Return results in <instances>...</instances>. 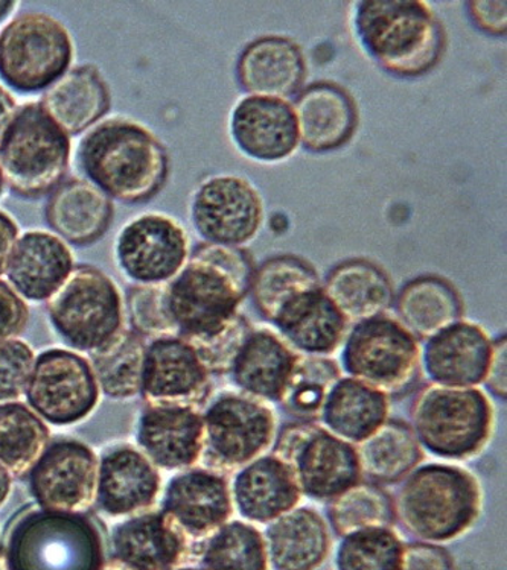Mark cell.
Returning a JSON list of instances; mask_svg holds the SVG:
<instances>
[{"label": "cell", "mask_w": 507, "mask_h": 570, "mask_svg": "<svg viewBox=\"0 0 507 570\" xmlns=\"http://www.w3.org/2000/svg\"><path fill=\"white\" fill-rule=\"evenodd\" d=\"M253 272L243 249L199 244L182 272L165 285L176 336L195 344L226 327L251 293Z\"/></svg>", "instance_id": "obj_1"}, {"label": "cell", "mask_w": 507, "mask_h": 570, "mask_svg": "<svg viewBox=\"0 0 507 570\" xmlns=\"http://www.w3.org/2000/svg\"><path fill=\"white\" fill-rule=\"evenodd\" d=\"M82 176L110 199L143 204L164 189L169 156L155 132L128 118L103 120L77 148Z\"/></svg>", "instance_id": "obj_2"}, {"label": "cell", "mask_w": 507, "mask_h": 570, "mask_svg": "<svg viewBox=\"0 0 507 570\" xmlns=\"http://www.w3.org/2000/svg\"><path fill=\"white\" fill-rule=\"evenodd\" d=\"M484 509L479 480L450 463L418 465L402 480L393 501L394 519L418 542H455L472 530Z\"/></svg>", "instance_id": "obj_3"}, {"label": "cell", "mask_w": 507, "mask_h": 570, "mask_svg": "<svg viewBox=\"0 0 507 570\" xmlns=\"http://www.w3.org/2000/svg\"><path fill=\"white\" fill-rule=\"evenodd\" d=\"M352 24L365 56L398 77L430 72L442 57V23L422 0H361Z\"/></svg>", "instance_id": "obj_4"}, {"label": "cell", "mask_w": 507, "mask_h": 570, "mask_svg": "<svg viewBox=\"0 0 507 570\" xmlns=\"http://www.w3.org/2000/svg\"><path fill=\"white\" fill-rule=\"evenodd\" d=\"M7 570H103L106 543L90 515L31 509L12 522Z\"/></svg>", "instance_id": "obj_5"}, {"label": "cell", "mask_w": 507, "mask_h": 570, "mask_svg": "<svg viewBox=\"0 0 507 570\" xmlns=\"http://www.w3.org/2000/svg\"><path fill=\"white\" fill-rule=\"evenodd\" d=\"M422 452L443 463H464L485 451L496 426V411L484 390L428 384L410 410Z\"/></svg>", "instance_id": "obj_6"}, {"label": "cell", "mask_w": 507, "mask_h": 570, "mask_svg": "<svg viewBox=\"0 0 507 570\" xmlns=\"http://www.w3.org/2000/svg\"><path fill=\"white\" fill-rule=\"evenodd\" d=\"M70 153V137L40 102L23 104L0 139L3 180L20 198H43L68 176Z\"/></svg>", "instance_id": "obj_7"}, {"label": "cell", "mask_w": 507, "mask_h": 570, "mask_svg": "<svg viewBox=\"0 0 507 570\" xmlns=\"http://www.w3.org/2000/svg\"><path fill=\"white\" fill-rule=\"evenodd\" d=\"M56 334L75 352L106 347L126 328V303L118 285L94 265L75 266L46 302Z\"/></svg>", "instance_id": "obj_8"}, {"label": "cell", "mask_w": 507, "mask_h": 570, "mask_svg": "<svg viewBox=\"0 0 507 570\" xmlns=\"http://www.w3.org/2000/svg\"><path fill=\"white\" fill-rule=\"evenodd\" d=\"M421 344L397 316L378 315L349 327L340 347V372L388 397L407 393L419 376Z\"/></svg>", "instance_id": "obj_9"}, {"label": "cell", "mask_w": 507, "mask_h": 570, "mask_svg": "<svg viewBox=\"0 0 507 570\" xmlns=\"http://www.w3.org/2000/svg\"><path fill=\"white\" fill-rule=\"evenodd\" d=\"M74 53L72 36L60 20L22 12L0 32V79L18 94H39L68 72Z\"/></svg>", "instance_id": "obj_10"}, {"label": "cell", "mask_w": 507, "mask_h": 570, "mask_svg": "<svg viewBox=\"0 0 507 570\" xmlns=\"http://www.w3.org/2000/svg\"><path fill=\"white\" fill-rule=\"evenodd\" d=\"M203 458L212 470L235 472L269 453L280 434V422L270 403L227 391L202 411Z\"/></svg>", "instance_id": "obj_11"}, {"label": "cell", "mask_w": 507, "mask_h": 570, "mask_svg": "<svg viewBox=\"0 0 507 570\" xmlns=\"http://www.w3.org/2000/svg\"><path fill=\"white\" fill-rule=\"evenodd\" d=\"M273 453L289 464L299 492L310 501L332 502L363 478L357 448L313 422L285 426Z\"/></svg>", "instance_id": "obj_12"}, {"label": "cell", "mask_w": 507, "mask_h": 570, "mask_svg": "<svg viewBox=\"0 0 507 570\" xmlns=\"http://www.w3.org/2000/svg\"><path fill=\"white\" fill-rule=\"evenodd\" d=\"M28 406L52 426H72L97 410L101 389L80 353L49 348L36 356L27 389Z\"/></svg>", "instance_id": "obj_13"}, {"label": "cell", "mask_w": 507, "mask_h": 570, "mask_svg": "<svg viewBox=\"0 0 507 570\" xmlns=\"http://www.w3.org/2000/svg\"><path fill=\"white\" fill-rule=\"evenodd\" d=\"M191 256V239L173 216L148 212L120 228L115 239V262L135 285H166Z\"/></svg>", "instance_id": "obj_14"}, {"label": "cell", "mask_w": 507, "mask_h": 570, "mask_svg": "<svg viewBox=\"0 0 507 570\" xmlns=\"http://www.w3.org/2000/svg\"><path fill=\"white\" fill-rule=\"evenodd\" d=\"M189 214L206 244L241 248L260 235L265 209L260 190L247 178L223 174L199 183Z\"/></svg>", "instance_id": "obj_15"}, {"label": "cell", "mask_w": 507, "mask_h": 570, "mask_svg": "<svg viewBox=\"0 0 507 570\" xmlns=\"http://www.w3.org/2000/svg\"><path fill=\"white\" fill-rule=\"evenodd\" d=\"M28 474L40 509L87 514L97 503L99 460L80 440L52 441Z\"/></svg>", "instance_id": "obj_16"}, {"label": "cell", "mask_w": 507, "mask_h": 570, "mask_svg": "<svg viewBox=\"0 0 507 570\" xmlns=\"http://www.w3.org/2000/svg\"><path fill=\"white\" fill-rule=\"evenodd\" d=\"M211 376L188 341L178 336L147 341L140 389L147 405L198 407L209 397Z\"/></svg>", "instance_id": "obj_17"}, {"label": "cell", "mask_w": 507, "mask_h": 570, "mask_svg": "<svg viewBox=\"0 0 507 570\" xmlns=\"http://www.w3.org/2000/svg\"><path fill=\"white\" fill-rule=\"evenodd\" d=\"M228 135L248 160L277 165L301 147L293 104L284 99L243 97L228 118Z\"/></svg>", "instance_id": "obj_18"}, {"label": "cell", "mask_w": 507, "mask_h": 570, "mask_svg": "<svg viewBox=\"0 0 507 570\" xmlns=\"http://www.w3.org/2000/svg\"><path fill=\"white\" fill-rule=\"evenodd\" d=\"M160 510L172 518L191 543L202 544L234 514L231 484L217 470H183L166 485Z\"/></svg>", "instance_id": "obj_19"}, {"label": "cell", "mask_w": 507, "mask_h": 570, "mask_svg": "<svg viewBox=\"0 0 507 570\" xmlns=\"http://www.w3.org/2000/svg\"><path fill=\"white\" fill-rule=\"evenodd\" d=\"M493 353V338L479 324L459 320L421 345L419 368L433 385L479 389Z\"/></svg>", "instance_id": "obj_20"}, {"label": "cell", "mask_w": 507, "mask_h": 570, "mask_svg": "<svg viewBox=\"0 0 507 570\" xmlns=\"http://www.w3.org/2000/svg\"><path fill=\"white\" fill-rule=\"evenodd\" d=\"M137 449L159 470L183 472L203 458V417L195 406L147 405L137 422Z\"/></svg>", "instance_id": "obj_21"}, {"label": "cell", "mask_w": 507, "mask_h": 570, "mask_svg": "<svg viewBox=\"0 0 507 570\" xmlns=\"http://www.w3.org/2000/svg\"><path fill=\"white\" fill-rule=\"evenodd\" d=\"M193 548L188 537L164 511H145L111 531V561L127 570H173Z\"/></svg>", "instance_id": "obj_22"}, {"label": "cell", "mask_w": 507, "mask_h": 570, "mask_svg": "<svg viewBox=\"0 0 507 570\" xmlns=\"http://www.w3.org/2000/svg\"><path fill=\"white\" fill-rule=\"evenodd\" d=\"M270 323L291 351L318 357H331L339 352L351 327L322 285L286 299Z\"/></svg>", "instance_id": "obj_23"}, {"label": "cell", "mask_w": 507, "mask_h": 570, "mask_svg": "<svg viewBox=\"0 0 507 570\" xmlns=\"http://www.w3.org/2000/svg\"><path fill=\"white\" fill-rule=\"evenodd\" d=\"M160 470L139 449L119 444L99 460L97 503L111 518H131L155 507Z\"/></svg>", "instance_id": "obj_24"}, {"label": "cell", "mask_w": 507, "mask_h": 570, "mask_svg": "<svg viewBox=\"0 0 507 570\" xmlns=\"http://www.w3.org/2000/svg\"><path fill=\"white\" fill-rule=\"evenodd\" d=\"M231 484L232 505L241 520L253 525H269L282 514L301 505L293 472L276 453H264L235 470Z\"/></svg>", "instance_id": "obj_25"}, {"label": "cell", "mask_w": 507, "mask_h": 570, "mask_svg": "<svg viewBox=\"0 0 507 570\" xmlns=\"http://www.w3.org/2000/svg\"><path fill=\"white\" fill-rule=\"evenodd\" d=\"M115 204L85 178H68L49 194L46 224L56 236L74 247H90L109 232Z\"/></svg>", "instance_id": "obj_26"}, {"label": "cell", "mask_w": 507, "mask_h": 570, "mask_svg": "<svg viewBox=\"0 0 507 570\" xmlns=\"http://www.w3.org/2000/svg\"><path fill=\"white\" fill-rule=\"evenodd\" d=\"M72 249L53 233L20 236L7 268L8 283L29 302H48L74 272Z\"/></svg>", "instance_id": "obj_27"}, {"label": "cell", "mask_w": 507, "mask_h": 570, "mask_svg": "<svg viewBox=\"0 0 507 570\" xmlns=\"http://www.w3.org/2000/svg\"><path fill=\"white\" fill-rule=\"evenodd\" d=\"M298 356L272 328L252 327L227 374L240 393L280 403Z\"/></svg>", "instance_id": "obj_28"}, {"label": "cell", "mask_w": 507, "mask_h": 570, "mask_svg": "<svg viewBox=\"0 0 507 570\" xmlns=\"http://www.w3.org/2000/svg\"><path fill=\"white\" fill-rule=\"evenodd\" d=\"M236 75L241 89L251 97L289 101L305 81V58L293 40L263 37L241 53Z\"/></svg>", "instance_id": "obj_29"}, {"label": "cell", "mask_w": 507, "mask_h": 570, "mask_svg": "<svg viewBox=\"0 0 507 570\" xmlns=\"http://www.w3.org/2000/svg\"><path fill=\"white\" fill-rule=\"evenodd\" d=\"M270 569L319 570L332 548L330 523L311 507L282 514L265 525Z\"/></svg>", "instance_id": "obj_30"}, {"label": "cell", "mask_w": 507, "mask_h": 570, "mask_svg": "<svg viewBox=\"0 0 507 570\" xmlns=\"http://www.w3.org/2000/svg\"><path fill=\"white\" fill-rule=\"evenodd\" d=\"M40 106L66 135L80 136L109 114V85L97 66H77L45 90Z\"/></svg>", "instance_id": "obj_31"}, {"label": "cell", "mask_w": 507, "mask_h": 570, "mask_svg": "<svg viewBox=\"0 0 507 570\" xmlns=\"http://www.w3.org/2000/svg\"><path fill=\"white\" fill-rule=\"evenodd\" d=\"M301 145L328 153L347 145L357 127L355 104L342 87L315 82L299 94L293 106Z\"/></svg>", "instance_id": "obj_32"}, {"label": "cell", "mask_w": 507, "mask_h": 570, "mask_svg": "<svg viewBox=\"0 0 507 570\" xmlns=\"http://www.w3.org/2000/svg\"><path fill=\"white\" fill-rule=\"evenodd\" d=\"M390 397L381 391L340 376L319 413L320 426L349 444H360L389 420Z\"/></svg>", "instance_id": "obj_33"}, {"label": "cell", "mask_w": 507, "mask_h": 570, "mask_svg": "<svg viewBox=\"0 0 507 570\" xmlns=\"http://www.w3.org/2000/svg\"><path fill=\"white\" fill-rule=\"evenodd\" d=\"M323 289L349 326L388 312L393 288L381 268L368 261H348L328 274Z\"/></svg>", "instance_id": "obj_34"}, {"label": "cell", "mask_w": 507, "mask_h": 570, "mask_svg": "<svg viewBox=\"0 0 507 570\" xmlns=\"http://www.w3.org/2000/svg\"><path fill=\"white\" fill-rule=\"evenodd\" d=\"M397 320L415 338L428 340L462 320L464 307L457 291L443 278L418 277L399 291L394 302Z\"/></svg>", "instance_id": "obj_35"}, {"label": "cell", "mask_w": 507, "mask_h": 570, "mask_svg": "<svg viewBox=\"0 0 507 570\" xmlns=\"http://www.w3.org/2000/svg\"><path fill=\"white\" fill-rule=\"evenodd\" d=\"M355 448L361 473L378 484L404 480L422 461V449L410 426L394 420H388Z\"/></svg>", "instance_id": "obj_36"}, {"label": "cell", "mask_w": 507, "mask_h": 570, "mask_svg": "<svg viewBox=\"0 0 507 570\" xmlns=\"http://www.w3.org/2000/svg\"><path fill=\"white\" fill-rule=\"evenodd\" d=\"M51 443V432L28 405L20 402L0 405V464L20 478L31 472Z\"/></svg>", "instance_id": "obj_37"}, {"label": "cell", "mask_w": 507, "mask_h": 570, "mask_svg": "<svg viewBox=\"0 0 507 570\" xmlns=\"http://www.w3.org/2000/svg\"><path fill=\"white\" fill-rule=\"evenodd\" d=\"M147 340L131 328L123 332L106 347L89 355L99 389L114 401H128L140 395Z\"/></svg>", "instance_id": "obj_38"}, {"label": "cell", "mask_w": 507, "mask_h": 570, "mask_svg": "<svg viewBox=\"0 0 507 570\" xmlns=\"http://www.w3.org/2000/svg\"><path fill=\"white\" fill-rule=\"evenodd\" d=\"M199 566L206 570H270L264 532L244 520H228L202 543Z\"/></svg>", "instance_id": "obj_39"}, {"label": "cell", "mask_w": 507, "mask_h": 570, "mask_svg": "<svg viewBox=\"0 0 507 570\" xmlns=\"http://www.w3.org/2000/svg\"><path fill=\"white\" fill-rule=\"evenodd\" d=\"M319 285L322 283L313 266L298 257L277 256L253 272L248 294L260 314L270 322L286 299Z\"/></svg>", "instance_id": "obj_40"}, {"label": "cell", "mask_w": 507, "mask_h": 570, "mask_svg": "<svg viewBox=\"0 0 507 570\" xmlns=\"http://www.w3.org/2000/svg\"><path fill=\"white\" fill-rule=\"evenodd\" d=\"M340 376L342 372L331 357L299 355L280 403L299 422H313Z\"/></svg>", "instance_id": "obj_41"}, {"label": "cell", "mask_w": 507, "mask_h": 570, "mask_svg": "<svg viewBox=\"0 0 507 570\" xmlns=\"http://www.w3.org/2000/svg\"><path fill=\"white\" fill-rule=\"evenodd\" d=\"M393 501L373 484L359 482L330 502L328 523L340 537L368 528L392 527Z\"/></svg>", "instance_id": "obj_42"}, {"label": "cell", "mask_w": 507, "mask_h": 570, "mask_svg": "<svg viewBox=\"0 0 507 570\" xmlns=\"http://www.w3.org/2000/svg\"><path fill=\"white\" fill-rule=\"evenodd\" d=\"M404 547L392 527L351 532L337 544L335 570H399Z\"/></svg>", "instance_id": "obj_43"}, {"label": "cell", "mask_w": 507, "mask_h": 570, "mask_svg": "<svg viewBox=\"0 0 507 570\" xmlns=\"http://www.w3.org/2000/svg\"><path fill=\"white\" fill-rule=\"evenodd\" d=\"M126 314L131 331L144 340L176 336L168 309L165 285H135L128 289Z\"/></svg>", "instance_id": "obj_44"}, {"label": "cell", "mask_w": 507, "mask_h": 570, "mask_svg": "<svg viewBox=\"0 0 507 570\" xmlns=\"http://www.w3.org/2000/svg\"><path fill=\"white\" fill-rule=\"evenodd\" d=\"M36 353L18 338L0 343V405L19 402L27 393Z\"/></svg>", "instance_id": "obj_45"}, {"label": "cell", "mask_w": 507, "mask_h": 570, "mask_svg": "<svg viewBox=\"0 0 507 570\" xmlns=\"http://www.w3.org/2000/svg\"><path fill=\"white\" fill-rule=\"evenodd\" d=\"M252 326L238 314L226 327L209 338L191 344L197 351L211 374H227Z\"/></svg>", "instance_id": "obj_46"}, {"label": "cell", "mask_w": 507, "mask_h": 570, "mask_svg": "<svg viewBox=\"0 0 507 570\" xmlns=\"http://www.w3.org/2000/svg\"><path fill=\"white\" fill-rule=\"evenodd\" d=\"M29 322L27 302L6 281H0V343L18 338Z\"/></svg>", "instance_id": "obj_47"}, {"label": "cell", "mask_w": 507, "mask_h": 570, "mask_svg": "<svg viewBox=\"0 0 507 570\" xmlns=\"http://www.w3.org/2000/svg\"><path fill=\"white\" fill-rule=\"evenodd\" d=\"M399 570H455L450 553L439 544L406 543Z\"/></svg>", "instance_id": "obj_48"}, {"label": "cell", "mask_w": 507, "mask_h": 570, "mask_svg": "<svg viewBox=\"0 0 507 570\" xmlns=\"http://www.w3.org/2000/svg\"><path fill=\"white\" fill-rule=\"evenodd\" d=\"M505 0H474L468 3L474 23L490 36H505L507 28Z\"/></svg>", "instance_id": "obj_49"}, {"label": "cell", "mask_w": 507, "mask_h": 570, "mask_svg": "<svg viewBox=\"0 0 507 570\" xmlns=\"http://www.w3.org/2000/svg\"><path fill=\"white\" fill-rule=\"evenodd\" d=\"M484 385L489 394L506 401L507 395V341L506 335L493 340V353L486 372Z\"/></svg>", "instance_id": "obj_50"}, {"label": "cell", "mask_w": 507, "mask_h": 570, "mask_svg": "<svg viewBox=\"0 0 507 570\" xmlns=\"http://www.w3.org/2000/svg\"><path fill=\"white\" fill-rule=\"evenodd\" d=\"M19 239V227L14 219L6 212L0 210V277L7 273L12 249Z\"/></svg>", "instance_id": "obj_51"}, {"label": "cell", "mask_w": 507, "mask_h": 570, "mask_svg": "<svg viewBox=\"0 0 507 570\" xmlns=\"http://www.w3.org/2000/svg\"><path fill=\"white\" fill-rule=\"evenodd\" d=\"M16 111H18V104H16L14 98H12L10 91L0 86V139H2L3 132L7 131Z\"/></svg>", "instance_id": "obj_52"}, {"label": "cell", "mask_w": 507, "mask_h": 570, "mask_svg": "<svg viewBox=\"0 0 507 570\" xmlns=\"http://www.w3.org/2000/svg\"><path fill=\"white\" fill-rule=\"evenodd\" d=\"M12 490V474L8 472L2 464H0V509L6 505L8 499L11 497Z\"/></svg>", "instance_id": "obj_53"}, {"label": "cell", "mask_w": 507, "mask_h": 570, "mask_svg": "<svg viewBox=\"0 0 507 570\" xmlns=\"http://www.w3.org/2000/svg\"><path fill=\"white\" fill-rule=\"evenodd\" d=\"M18 7L19 2H12V0H0V23L6 22Z\"/></svg>", "instance_id": "obj_54"}, {"label": "cell", "mask_w": 507, "mask_h": 570, "mask_svg": "<svg viewBox=\"0 0 507 570\" xmlns=\"http://www.w3.org/2000/svg\"><path fill=\"white\" fill-rule=\"evenodd\" d=\"M0 570H7L6 547H3L2 535H0Z\"/></svg>", "instance_id": "obj_55"}, {"label": "cell", "mask_w": 507, "mask_h": 570, "mask_svg": "<svg viewBox=\"0 0 507 570\" xmlns=\"http://www.w3.org/2000/svg\"><path fill=\"white\" fill-rule=\"evenodd\" d=\"M7 190V183L3 180V174L2 169H0V198H2V195L6 194Z\"/></svg>", "instance_id": "obj_56"}, {"label": "cell", "mask_w": 507, "mask_h": 570, "mask_svg": "<svg viewBox=\"0 0 507 570\" xmlns=\"http://www.w3.org/2000/svg\"><path fill=\"white\" fill-rule=\"evenodd\" d=\"M103 570H127L126 568H123V566H119V564H116L114 563V561H111V563L104 566V569Z\"/></svg>", "instance_id": "obj_57"}, {"label": "cell", "mask_w": 507, "mask_h": 570, "mask_svg": "<svg viewBox=\"0 0 507 570\" xmlns=\"http://www.w3.org/2000/svg\"><path fill=\"white\" fill-rule=\"evenodd\" d=\"M173 570H206V569H203L202 566H185V564H182V566H178V568L173 569Z\"/></svg>", "instance_id": "obj_58"}]
</instances>
